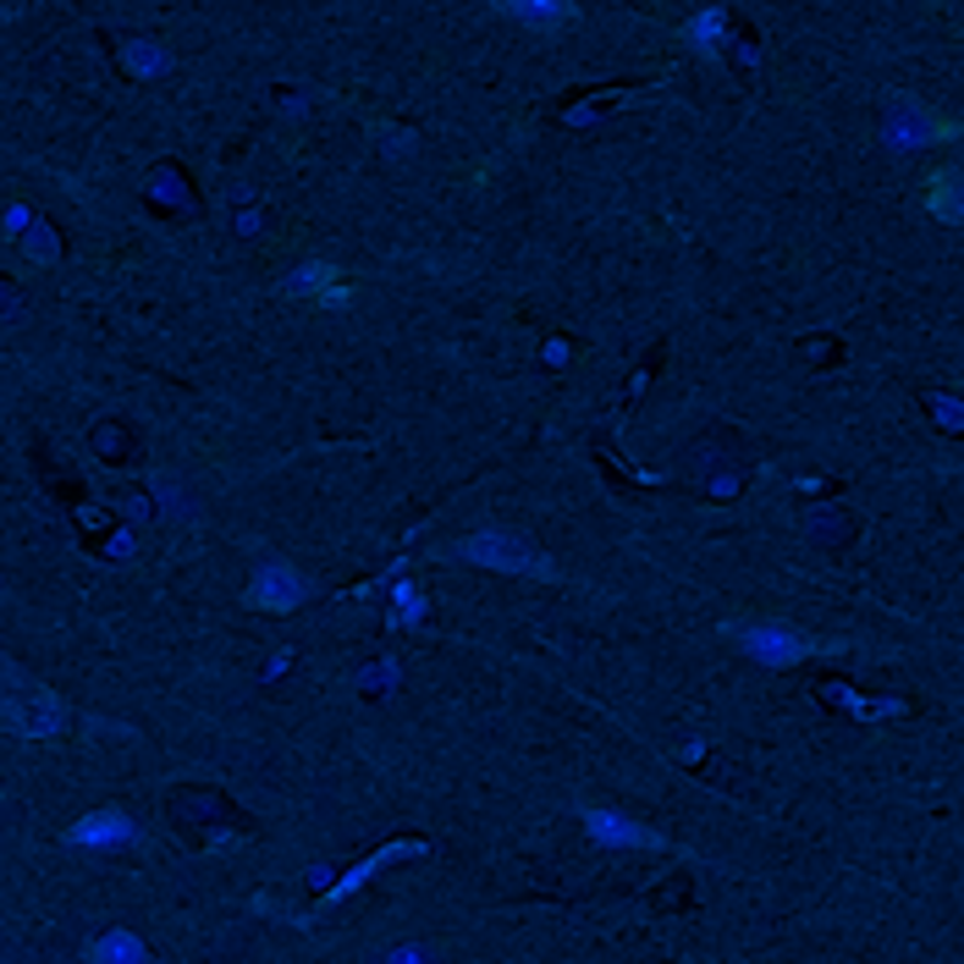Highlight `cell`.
I'll return each mask as SVG.
<instances>
[{
    "mask_svg": "<svg viewBox=\"0 0 964 964\" xmlns=\"http://www.w3.org/2000/svg\"><path fill=\"white\" fill-rule=\"evenodd\" d=\"M458 557L463 563H480L491 574H529V579H557V568H551V557H540L534 545H524L518 534L507 529H480L469 540H458Z\"/></svg>",
    "mask_w": 964,
    "mask_h": 964,
    "instance_id": "cell-1",
    "label": "cell"
},
{
    "mask_svg": "<svg viewBox=\"0 0 964 964\" xmlns=\"http://www.w3.org/2000/svg\"><path fill=\"white\" fill-rule=\"evenodd\" d=\"M61 722H67V712L50 689H28L23 678H12V701H7V728L12 733L50 739V733H61Z\"/></svg>",
    "mask_w": 964,
    "mask_h": 964,
    "instance_id": "cell-2",
    "label": "cell"
},
{
    "mask_svg": "<svg viewBox=\"0 0 964 964\" xmlns=\"http://www.w3.org/2000/svg\"><path fill=\"white\" fill-rule=\"evenodd\" d=\"M304 596H309V585H304V574H293L287 563L259 568L254 585H248V607H264V612H293V607H304Z\"/></svg>",
    "mask_w": 964,
    "mask_h": 964,
    "instance_id": "cell-3",
    "label": "cell"
},
{
    "mask_svg": "<svg viewBox=\"0 0 964 964\" xmlns=\"http://www.w3.org/2000/svg\"><path fill=\"white\" fill-rule=\"evenodd\" d=\"M739 639H744V650H750L755 661H766V667H793V661H804V656L815 650L804 634H788V628H739Z\"/></svg>",
    "mask_w": 964,
    "mask_h": 964,
    "instance_id": "cell-4",
    "label": "cell"
},
{
    "mask_svg": "<svg viewBox=\"0 0 964 964\" xmlns=\"http://www.w3.org/2000/svg\"><path fill=\"white\" fill-rule=\"evenodd\" d=\"M585 833L607 849H656L661 838L645 833V826H634L628 815H612V810H585Z\"/></svg>",
    "mask_w": 964,
    "mask_h": 964,
    "instance_id": "cell-5",
    "label": "cell"
},
{
    "mask_svg": "<svg viewBox=\"0 0 964 964\" xmlns=\"http://www.w3.org/2000/svg\"><path fill=\"white\" fill-rule=\"evenodd\" d=\"M72 844H83V849H110V844H132L138 838V826L121 815V810H94V815H83L72 833H67Z\"/></svg>",
    "mask_w": 964,
    "mask_h": 964,
    "instance_id": "cell-6",
    "label": "cell"
},
{
    "mask_svg": "<svg viewBox=\"0 0 964 964\" xmlns=\"http://www.w3.org/2000/svg\"><path fill=\"white\" fill-rule=\"evenodd\" d=\"M491 7L529 23V28H563L574 17V0H491Z\"/></svg>",
    "mask_w": 964,
    "mask_h": 964,
    "instance_id": "cell-7",
    "label": "cell"
},
{
    "mask_svg": "<svg viewBox=\"0 0 964 964\" xmlns=\"http://www.w3.org/2000/svg\"><path fill=\"white\" fill-rule=\"evenodd\" d=\"M397 855H425V844H420V838H402V844H386V849H375V855H369L358 871H348V877H342V882L326 893V904H342L348 893H358V887H364V882H369V877H375L386 860H397Z\"/></svg>",
    "mask_w": 964,
    "mask_h": 964,
    "instance_id": "cell-8",
    "label": "cell"
},
{
    "mask_svg": "<svg viewBox=\"0 0 964 964\" xmlns=\"http://www.w3.org/2000/svg\"><path fill=\"white\" fill-rule=\"evenodd\" d=\"M926 210L948 226H964V177L959 172H937L926 183Z\"/></svg>",
    "mask_w": 964,
    "mask_h": 964,
    "instance_id": "cell-9",
    "label": "cell"
},
{
    "mask_svg": "<svg viewBox=\"0 0 964 964\" xmlns=\"http://www.w3.org/2000/svg\"><path fill=\"white\" fill-rule=\"evenodd\" d=\"M287 287H293V293H315V298H326V304H342V298H348V287L337 282V270H331V264H309V270H298Z\"/></svg>",
    "mask_w": 964,
    "mask_h": 964,
    "instance_id": "cell-10",
    "label": "cell"
},
{
    "mask_svg": "<svg viewBox=\"0 0 964 964\" xmlns=\"http://www.w3.org/2000/svg\"><path fill=\"white\" fill-rule=\"evenodd\" d=\"M89 959H144V942L127 937V931H116V937H99V942L89 948Z\"/></svg>",
    "mask_w": 964,
    "mask_h": 964,
    "instance_id": "cell-11",
    "label": "cell"
},
{
    "mask_svg": "<svg viewBox=\"0 0 964 964\" xmlns=\"http://www.w3.org/2000/svg\"><path fill=\"white\" fill-rule=\"evenodd\" d=\"M121 61H127L132 72H161V67H166V56H161V50H155L150 39H138V45H127V50H121Z\"/></svg>",
    "mask_w": 964,
    "mask_h": 964,
    "instance_id": "cell-12",
    "label": "cell"
}]
</instances>
